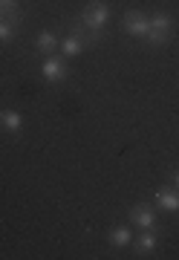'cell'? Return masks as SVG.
I'll return each instance as SVG.
<instances>
[{
    "label": "cell",
    "mask_w": 179,
    "mask_h": 260,
    "mask_svg": "<svg viewBox=\"0 0 179 260\" xmlns=\"http://www.w3.org/2000/svg\"><path fill=\"white\" fill-rule=\"evenodd\" d=\"M170 35H173V20L168 15H156V18H151V32L145 35V41H148V47H165Z\"/></svg>",
    "instance_id": "cell-1"
},
{
    "label": "cell",
    "mask_w": 179,
    "mask_h": 260,
    "mask_svg": "<svg viewBox=\"0 0 179 260\" xmlns=\"http://www.w3.org/2000/svg\"><path fill=\"white\" fill-rule=\"evenodd\" d=\"M81 20H84V23H90L93 29H104V23L110 20V9H107V3H101V0L90 3V6L81 12Z\"/></svg>",
    "instance_id": "cell-2"
},
{
    "label": "cell",
    "mask_w": 179,
    "mask_h": 260,
    "mask_svg": "<svg viewBox=\"0 0 179 260\" xmlns=\"http://www.w3.org/2000/svg\"><path fill=\"white\" fill-rule=\"evenodd\" d=\"M41 75H44V81H66V75H69V67L61 61V58H44V64H41Z\"/></svg>",
    "instance_id": "cell-3"
},
{
    "label": "cell",
    "mask_w": 179,
    "mask_h": 260,
    "mask_svg": "<svg viewBox=\"0 0 179 260\" xmlns=\"http://www.w3.org/2000/svg\"><path fill=\"white\" fill-rule=\"evenodd\" d=\"M124 32L133 35V38H145L151 32V20L145 18L141 12H127V15H124Z\"/></svg>",
    "instance_id": "cell-4"
},
{
    "label": "cell",
    "mask_w": 179,
    "mask_h": 260,
    "mask_svg": "<svg viewBox=\"0 0 179 260\" xmlns=\"http://www.w3.org/2000/svg\"><path fill=\"white\" fill-rule=\"evenodd\" d=\"M73 35H76L84 47H98L101 38H104L101 29H93L90 23H84V20H76V23H73Z\"/></svg>",
    "instance_id": "cell-5"
},
{
    "label": "cell",
    "mask_w": 179,
    "mask_h": 260,
    "mask_svg": "<svg viewBox=\"0 0 179 260\" xmlns=\"http://www.w3.org/2000/svg\"><path fill=\"white\" fill-rule=\"evenodd\" d=\"M130 223H136L139 229H153L156 214H153L151 205H136V208H130Z\"/></svg>",
    "instance_id": "cell-6"
},
{
    "label": "cell",
    "mask_w": 179,
    "mask_h": 260,
    "mask_svg": "<svg viewBox=\"0 0 179 260\" xmlns=\"http://www.w3.org/2000/svg\"><path fill=\"white\" fill-rule=\"evenodd\" d=\"M0 127H6L9 133H20L23 130V116L18 110H0Z\"/></svg>",
    "instance_id": "cell-7"
},
{
    "label": "cell",
    "mask_w": 179,
    "mask_h": 260,
    "mask_svg": "<svg viewBox=\"0 0 179 260\" xmlns=\"http://www.w3.org/2000/svg\"><path fill=\"white\" fill-rule=\"evenodd\" d=\"M156 205L159 208H165V211H179V194H173V191H159L156 194Z\"/></svg>",
    "instance_id": "cell-8"
},
{
    "label": "cell",
    "mask_w": 179,
    "mask_h": 260,
    "mask_svg": "<svg viewBox=\"0 0 179 260\" xmlns=\"http://www.w3.org/2000/svg\"><path fill=\"white\" fill-rule=\"evenodd\" d=\"M58 47H61V52H64L66 58H76V55H81V49H84V44H81V41H78L76 35H69V38H64V41H61Z\"/></svg>",
    "instance_id": "cell-9"
},
{
    "label": "cell",
    "mask_w": 179,
    "mask_h": 260,
    "mask_svg": "<svg viewBox=\"0 0 179 260\" xmlns=\"http://www.w3.org/2000/svg\"><path fill=\"white\" fill-rule=\"evenodd\" d=\"M35 47H38V52L49 55V52H52V49L58 47V38L52 35V32H41V35L35 38Z\"/></svg>",
    "instance_id": "cell-10"
},
{
    "label": "cell",
    "mask_w": 179,
    "mask_h": 260,
    "mask_svg": "<svg viewBox=\"0 0 179 260\" xmlns=\"http://www.w3.org/2000/svg\"><path fill=\"white\" fill-rule=\"evenodd\" d=\"M130 240H133V232L127 229V225H119V229H113V232H110V243H113V246H119V249H122V246H127Z\"/></svg>",
    "instance_id": "cell-11"
},
{
    "label": "cell",
    "mask_w": 179,
    "mask_h": 260,
    "mask_svg": "<svg viewBox=\"0 0 179 260\" xmlns=\"http://www.w3.org/2000/svg\"><path fill=\"white\" fill-rule=\"evenodd\" d=\"M156 243H159V237H156L151 229H145V234L139 237V251H141V254H148V251L156 249Z\"/></svg>",
    "instance_id": "cell-12"
},
{
    "label": "cell",
    "mask_w": 179,
    "mask_h": 260,
    "mask_svg": "<svg viewBox=\"0 0 179 260\" xmlns=\"http://www.w3.org/2000/svg\"><path fill=\"white\" fill-rule=\"evenodd\" d=\"M18 32V23L15 20H0V44H9Z\"/></svg>",
    "instance_id": "cell-13"
},
{
    "label": "cell",
    "mask_w": 179,
    "mask_h": 260,
    "mask_svg": "<svg viewBox=\"0 0 179 260\" xmlns=\"http://www.w3.org/2000/svg\"><path fill=\"white\" fill-rule=\"evenodd\" d=\"M173 185H176V188H179V171H176V177H173Z\"/></svg>",
    "instance_id": "cell-14"
},
{
    "label": "cell",
    "mask_w": 179,
    "mask_h": 260,
    "mask_svg": "<svg viewBox=\"0 0 179 260\" xmlns=\"http://www.w3.org/2000/svg\"><path fill=\"white\" fill-rule=\"evenodd\" d=\"M0 3H3V0H0Z\"/></svg>",
    "instance_id": "cell-15"
},
{
    "label": "cell",
    "mask_w": 179,
    "mask_h": 260,
    "mask_svg": "<svg viewBox=\"0 0 179 260\" xmlns=\"http://www.w3.org/2000/svg\"><path fill=\"white\" fill-rule=\"evenodd\" d=\"M0 20H3V18H0Z\"/></svg>",
    "instance_id": "cell-16"
}]
</instances>
